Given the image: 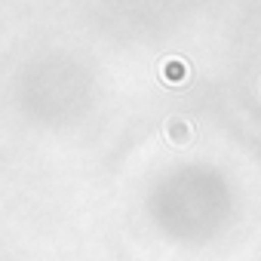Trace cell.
Wrapping results in <instances>:
<instances>
[{
    "instance_id": "obj_1",
    "label": "cell",
    "mask_w": 261,
    "mask_h": 261,
    "mask_svg": "<svg viewBox=\"0 0 261 261\" xmlns=\"http://www.w3.org/2000/svg\"><path fill=\"white\" fill-rule=\"evenodd\" d=\"M166 139L172 145H188L194 139V126L185 117H172V120H166Z\"/></svg>"
},
{
    "instance_id": "obj_2",
    "label": "cell",
    "mask_w": 261,
    "mask_h": 261,
    "mask_svg": "<svg viewBox=\"0 0 261 261\" xmlns=\"http://www.w3.org/2000/svg\"><path fill=\"white\" fill-rule=\"evenodd\" d=\"M160 74H163V80H166V83L181 86V83L188 80L191 68H188V62H185V59H166V62H163V68H160Z\"/></svg>"
}]
</instances>
